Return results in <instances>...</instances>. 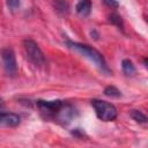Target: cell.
<instances>
[{
	"instance_id": "obj_1",
	"label": "cell",
	"mask_w": 148,
	"mask_h": 148,
	"mask_svg": "<svg viewBox=\"0 0 148 148\" xmlns=\"http://www.w3.org/2000/svg\"><path fill=\"white\" fill-rule=\"evenodd\" d=\"M66 45L69 49L80 53L81 56H83L84 58H87L88 60H90L102 73L108 74V75L111 73L103 54L99 51H97L96 49H94L92 46L87 45V44H82V43H77V42H73V40H66Z\"/></svg>"
},
{
	"instance_id": "obj_2",
	"label": "cell",
	"mask_w": 148,
	"mask_h": 148,
	"mask_svg": "<svg viewBox=\"0 0 148 148\" xmlns=\"http://www.w3.org/2000/svg\"><path fill=\"white\" fill-rule=\"evenodd\" d=\"M91 105L95 110L96 116L103 121H112L118 116V111L116 106L106 101L91 99Z\"/></svg>"
},
{
	"instance_id": "obj_3",
	"label": "cell",
	"mask_w": 148,
	"mask_h": 148,
	"mask_svg": "<svg viewBox=\"0 0 148 148\" xmlns=\"http://www.w3.org/2000/svg\"><path fill=\"white\" fill-rule=\"evenodd\" d=\"M23 49L29 61L32 62L36 67H43L45 65V56L36 42L32 39H24Z\"/></svg>"
},
{
	"instance_id": "obj_4",
	"label": "cell",
	"mask_w": 148,
	"mask_h": 148,
	"mask_svg": "<svg viewBox=\"0 0 148 148\" xmlns=\"http://www.w3.org/2000/svg\"><path fill=\"white\" fill-rule=\"evenodd\" d=\"M62 101L60 99H54V101H43L38 99L37 101V108L39 110L40 116L46 119V120H54L58 111L60 110L62 105Z\"/></svg>"
},
{
	"instance_id": "obj_5",
	"label": "cell",
	"mask_w": 148,
	"mask_h": 148,
	"mask_svg": "<svg viewBox=\"0 0 148 148\" xmlns=\"http://www.w3.org/2000/svg\"><path fill=\"white\" fill-rule=\"evenodd\" d=\"M1 59H2V65L6 74L10 77L16 76L17 74V64H16V58L15 53L12 49L6 47L1 52Z\"/></svg>"
},
{
	"instance_id": "obj_6",
	"label": "cell",
	"mask_w": 148,
	"mask_h": 148,
	"mask_svg": "<svg viewBox=\"0 0 148 148\" xmlns=\"http://www.w3.org/2000/svg\"><path fill=\"white\" fill-rule=\"evenodd\" d=\"M76 116H77V111L73 105H71L68 103H62L60 110L58 111V113L56 116L54 121H58L59 124L65 126V125H68Z\"/></svg>"
},
{
	"instance_id": "obj_7",
	"label": "cell",
	"mask_w": 148,
	"mask_h": 148,
	"mask_svg": "<svg viewBox=\"0 0 148 148\" xmlns=\"http://www.w3.org/2000/svg\"><path fill=\"white\" fill-rule=\"evenodd\" d=\"M20 117L16 113L12 112H1L0 114V123L3 126L8 127H16L20 124Z\"/></svg>"
},
{
	"instance_id": "obj_8",
	"label": "cell",
	"mask_w": 148,
	"mask_h": 148,
	"mask_svg": "<svg viewBox=\"0 0 148 148\" xmlns=\"http://www.w3.org/2000/svg\"><path fill=\"white\" fill-rule=\"evenodd\" d=\"M75 9L80 16H82V17L88 16L91 12V0H80L76 3Z\"/></svg>"
},
{
	"instance_id": "obj_9",
	"label": "cell",
	"mask_w": 148,
	"mask_h": 148,
	"mask_svg": "<svg viewBox=\"0 0 148 148\" xmlns=\"http://www.w3.org/2000/svg\"><path fill=\"white\" fill-rule=\"evenodd\" d=\"M121 68H123V72L125 75L127 76H132L135 74L136 69H135V66L133 65V62L130 60V59H124L121 61Z\"/></svg>"
},
{
	"instance_id": "obj_10",
	"label": "cell",
	"mask_w": 148,
	"mask_h": 148,
	"mask_svg": "<svg viewBox=\"0 0 148 148\" xmlns=\"http://www.w3.org/2000/svg\"><path fill=\"white\" fill-rule=\"evenodd\" d=\"M130 116H131V118H132L133 120H135V121L139 123V124L148 123V117H147L143 112H141V111H139V110H132V111L130 112Z\"/></svg>"
},
{
	"instance_id": "obj_11",
	"label": "cell",
	"mask_w": 148,
	"mask_h": 148,
	"mask_svg": "<svg viewBox=\"0 0 148 148\" xmlns=\"http://www.w3.org/2000/svg\"><path fill=\"white\" fill-rule=\"evenodd\" d=\"M109 22L112 23L113 25H116L118 29L124 30V22H123L121 17H120L118 14H116V13L110 14V15H109Z\"/></svg>"
},
{
	"instance_id": "obj_12",
	"label": "cell",
	"mask_w": 148,
	"mask_h": 148,
	"mask_svg": "<svg viewBox=\"0 0 148 148\" xmlns=\"http://www.w3.org/2000/svg\"><path fill=\"white\" fill-rule=\"evenodd\" d=\"M104 95L109 96V97H120L121 96V92L118 88H116L114 86H108L105 89H104Z\"/></svg>"
},
{
	"instance_id": "obj_13",
	"label": "cell",
	"mask_w": 148,
	"mask_h": 148,
	"mask_svg": "<svg viewBox=\"0 0 148 148\" xmlns=\"http://www.w3.org/2000/svg\"><path fill=\"white\" fill-rule=\"evenodd\" d=\"M56 9L57 12L61 13V14H67L68 13V3L65 1V0H57L56 1Z\"/></svg>"
},
{
	"instance_id": "obj_14",
	"label": "cell",
	"mask_w": 148,
	"mask_h": 148,
	"mask_svg": "<svg viewBox=\"0 0 148 148\" xmlns=\"http://www.w3.org/2000/svg\"><path fill=\"white\" fill-rule=\"evenodd\" d=\"M6 3L10 10H16L20 8V0H6Z\"/></svg>"
},
{
	"instance_id": "obj_15",
	"label": "cell",
	"mask_w": 148,
	"mask_h": 148,
	"mask_svg": "<svg viewBox=\"0 0 148 148\" xmlns=\"http://www.w3.org/2000/svg\"><path fill=\"white\" fill-rule=\"evenodd\" d=\"M103 2L106 5V6H109L110 8H118L119 7V3H118V1L117 0H103Z\"/></svg>"
},
{
	"instance_id": "obj_16",
	"label": "cell",
	"mask_w": 148,
	"mask_h": 148,
	"mask_svg": "<svg viewBox=\"0 0 148 148\" xmlns=\"http://www.w3.org/2000/svg\"><path fill=\"white\" fill-rule=\"evenodd\" d=\"M143 65L148 68V58H145V59H143Z\"/></svg>"
},
{
	"instance_id": "obj_17",
	"label": "cell",
	"mask_w": 148,
	"mask_h": 148,
	"mask_svg": "<svg viewBox=\"0 0 148 148\" xmlns=\"http://www.w3.org/2000/svg\"><path fill=\"white\" fill-rule=\"evenodd\" d=\"M145 18H146V22L148 23V16H145Z\"/></svg>"
}]
</instances>
